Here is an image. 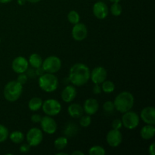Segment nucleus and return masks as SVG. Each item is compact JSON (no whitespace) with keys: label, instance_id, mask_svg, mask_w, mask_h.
<instances>
[{"label":"nucleus","instance_id":"nucleus-39","mask_svg":"<svg viewBox=\"0 0 155 155\" xmlns=\"http://www.w3.org/2000/svg\"><path fill=\"white\" fill-rule=\"evenodd\" d=\"M148 152L151 155H155V145L154 143H152L149 146V148H148Z\"/></svg>","mask_w":155,"mask_h":155},{"label":"nucleus","instance_id":"nucleus-28","mask_svg":"<svg viewBox=\"0 0 155 155\" xmlns=\"http://www.w3.org/2000/svg\"><path fill=\"white\" fill-rule=\"evenodd\" d=\"M105 153L104 148L100 145H95V146L91 147L89 151V154L90 155H104Z\"/></svg>","mask_w":155,"mask_h":155},{"label":"nucleus","instance_id":"nucleus-10","mask_svg":"<svg viewBox=\"0 0 155 155\" xmlns=\"http://www.w3.org/2000/svg\"><path fill=\"white\" fill-rule=\"evenodd\" d=\"M12 68L14 72L17 74H23L27 71L29 68V62L26 58L23 56H18L16 57L12 63Z\"/></svg>","mask_w":155,"mask_h":155},{"label":"nucleus","instance_id":"nucleus-31","mask_svg":"<svg viewBox=\"0 0 155 155\" xmlns=\"http://www.w3.org/2000/svg\"><path fill=\"white\" fill-rule=\"evenodd\" d=\"M103 110L105 113H113L115 110L114 104V102L111 101H107L103 104Z\"/></svg>","mask_w":155,"mask_h":155},{"label":"nucleus","instance_id":"nucleus-20","mask_svg":"<svg viewBox=\"0 0 155 155\" xmlns=\"http://www.w3.org/2000/svg\"><path fill=\"white\" fill-rule=\"evenodd\" d=\"M78 127L76 125V124L73 122H69L68 124H66L64 129V134L65 137L68 138H73L78 133Z\"/></svg>","mask_w":155,"mask_h":155},{"label":"nucleus","instance_id":"nucleus-35","mask_svg":"<svg viewBox=\"0 0 155 155\" xmlns=\"http://www.w3.org/2000/svg\"><path fill=\"white\" fill-rule=\"evenodd\" d=\"M41 119H42V117L41 115L38 114H34L31 116V121L34 124H39L40 123Z\"/></svg>","mask_w":155,"mask_h":155},{"label":"nucleus","instance_id":"nucleus-16","mask_svg":"<svg viewBox=\"0 0 155 155\" xmlns=\"http://www.w3.org/2000/svg\"><path fill=\"white\" fill-rule=\"evenodd\" d=\"M83 108L86 114L91 116V115L95 114L97 113L98 108H99V104L95 98H88L85 101Z\"/></svg>","mask_w":155,"mask_h":155},{"label":"nucleus","instance_id":"nucleus-41","mask_svg":"<svg viewBox=\"0 0 155 155\" xmlns=\"http://www.w3.org/2000/svg\"><path fill=\"white\" fill-rule=\"evenodd\" d=\"M18 4L19 5H24V4L26 3V0H18Z\"/></svg>","mask_w":155,"mask_h":155},{"label":"nucleus","instance_id":"nucleus-38","mask_svg":"<svg viewBox=\"0 0 155 155\" xmlns=\"http://www.w3.org/2000/svg\"><path fill=\"white\" fill-rule=\"evenodd\" d=\"M36 76H38V77H40V76H42V74H45V71L43 70V68H42V66L39 67V68H36Z\"/></svg>","mask_w":155,"mask_h":155},{"label":"nucleus","instance_id":"nucleus-13","mask_svg":"<svg viewBox=\"0 0 155 155\" xmlns=\"http://www.w3.org/2000/svg\"><path fill=\"white\" fill-rule=\"evenodd\" d=\"M107 144L112 148L119 146L123 141V135L118 130H110L106 136Z\"/></svg>","mask_w":155,"mask_h":155},{"label":"nucleus","instance_id":"nucleus-17","mask_svg":"<svg viewBox=\"0 0 155 155\" xmlns=\"http://www.w3.org/2000/svg\"><path fill=\"white\" fill-rule=\"evenodd\" d=\"M77 89L74 86H67L61 92V98L64 102L71 103L77 97Z\"/></svg>","mask_w":155,"mask_h":155},{"label":"nucleus","instance_id":"nucleus-29","mask_svg":"<svg viewBox=\"0 0 155 155\" xmlns=\"http://www.w3.org/2000/svg\"><path fill=\"white\" fill-rule=\"evenodd\" d=\"M9 136L8 130L2 124H0V143L7 140Z\"/></svg>","mask_w":155,"mask_h":155},{"label":"nucleus","instance_id":"nucleus-24","mask_svg":"<svg viewBox=\"0 0 155 155\" xmlns=\"http://www.w3.org/2000/svg\"><path fill=\"white\" fill-rule=\"evenodd\" d=\"M11 141L15 144H21L24 140V133L21 131H14L9 135Z\"/></svg>","mask_w":155,"mask_h":155},{"label":"nucleus","instance_id":"nucleus-22","mask_svg":"<svg viewBox=\"0 0 155 155\" xmlns=\"http://www.w3.org/2000/svg\"><path fill=\"white\" fill-rule=\"evenodd\" d=\"M42 100L39 97H33L29 101L28 107L31 111H37L42 107Z\"/></svg>","mask_w":155,"mask_h":155},{"label":"nucleus","instance_id":"nucleus-19","mask_svg":"<svg viewBox=\"0 0 155 155\" xmlns=\"http://www.w3.org/2000/svg\"><path fill=\"white\" fill-rule=\"evenodd\" d=\"M155 135V127L154 125L147 124L142 128L140 131V136L145 140H150L153 139Z\"/></svg>","mask_w":155,"mask_h":155},{"label":"nucleus","instance_id":"nucleus-14","mask_svg":"<svg viewBox=\"0 0 155 155\" xmlns=\"http://www.w3.org/2000/svg\"><path fill=\"white\" fill-rule=\"evenodd\" d=\"M92 12L95 17L98 19L102 20L107 18V15H108V7H107V4L104 2H97L93 5L92 7Z\"/></svg>","mask_w":155,"mask_h":155},{"label":"nucleus","instance_id":"nucleus-15","mask_svg":"<svg viewBox=\"0 0 155 155\" xmlns=\"http://www.w3.org/2000/svg\"><path fill=\"white\" fill-rule=\"evenodd\" d=\"M141 119L146 124H155V109L154 107H146L141 111Z\"/></svg>","mask_w":155,"mask_h":155},{"label":"nucleus","instance_id":"nucleus-6","mask_svg":"<svg viewBox=\"0 0 155 155\" xmlns=\"http://www.w3.org/2000/svg\"><path fill=\"white\" fill-rule=\"evenodd\" d=\"M42 110L48 116H56L61 110V104L58 100L49 98L42 102Z\"/></svg>","mask_w":155,"mask_h":155},{"label":"nucleus","instance_id":"nucleus-30","mask_svg":"<svg viewBox=\"0 0 155 155\" xmlns=\"http://www.w3.org/2000/svg\"><path fill=\"white\" fill-rule=\"evenodd\" d=\"M79 119H80V125L83 127H89L92 123V118H91L90 115H83Z\"/></svg>","mask_w":155,"mask_h":155},{"label":"nucleus","instance_id":"nucleus-2","mask_svg":"<svg viewBox=\"0 0 155 155\" xmlns=\"http://www.w3.org/2000/svg\"><path fill=\"white\" fill-rule=\"evenodd\" d=\"M134 101L135 98L133 94L127 91H124L117 95L114 101V104L117 111L124 114L133 108Z\"/></svg>","mask_w":155,"mask_h":155},{"label":"nucleus","instance_id":"nucleus-40","mask_svg":"<svg viewBox=\"0 0 155 155\" xmlns=\"http://www.w3.org/2000/svg\"><path fill=\"white\" fill-rule=\"evenodd\" d=\"M72 155H84V153L80 151H75L72 153Z\"/></svg>","mask_w":155,"mask_h":155},{"label":"nucleus","instance_id":"nucleus-11","mask_svg":"<svg viewBox=\"0 0 155 155\" xmlns=\"http://www.w3.org/2000/svg\"><path fill=\"white\" fill-rule=\"evenodd\" d=\"M87 35L88 29L84 24L79 22L74 24L72 29V37L74 40L78 42L84 40L87 37Z\"/></svg>","mask_w":155,"mask_h":155},{"label":"nucleus","instance_id":"nucleus-3","mask_svg":"<svg viewBox=\"0 0 155 155\" xmlns=\"http://www.w3.org/2000/svg\"><path fill=\"white\" fill-rule=\"evenodd\" d=\"M23 86L17 80H12L5 85L3 91L4 97L8 101L15 102L22 95Z\"/></svg>","mask_w":155,"mask_h":155},{"label":"nucleus","instance_id":"nucleus-33","mask_svg":"<svg viewBox=\"0 0 155 155\" xmlns=\"http://www.w3.org/2000/svg\"><path fill=\"white\" fill-rule=\"evenodd\" d=\"M111 127H112V129H114V130H119L120 129H121V127H123L122 120L120 119L114 120L113 122H112L111 124Z\"/></svg>","mask_w":155,"mask_h":155},{"label":"nucleus","instance_id":"nucleus-44","mask_svg":"<svg viewBox=\"0 0 155 155\" xmlns=\"http://www.w3.org/2000/svg\"><path fill=\"white\" fill-rule=\"evenodd\" d=\"M68 153H65V152H58L56 154V155H68Z\"/></svg>","mask_w":155,"mask_h":155},{"label":"nucleus","instance_id":"nucleus-9","mask_svg":"<svg viewBox=\"0 0 155 155\" xmlns=\"http://www.w3.org/2000/svg\"><path fill=\"white\" fill-rule=\"evenodd\" d=\"M40 126L42 131L48 135L54 134L57 131V123L51 116L47 115V116L42 117L40 121Z\"/></svg>","mask_w":155,"mask_h":155},{"label":"nucleus","instance_id":"nucleus-7","mask_svg":"<svg viewBox=\"0 0 155 155\" xmlns=\"http://www.w3.org/2000/svg\"><path fill=\"white\" fill-rule=\"evenodd\" d=\"M121 120L124 127L128 130H134L139 126L140 118L137 113L135 111H131L130 110L124 113Z\"/></svg>","mask_w":155,"mask_h":155},{"label":"nucleus","instance_id":"nucleus-26","mask_svg":"<svg viewBox=\"0 0 155 155\" xmlns=\"http://www.w3.org/2000/svg\"><path fill=\"white\" fill-rule=\"evenodd\" d=\"M68 20L71 24H77V23L80 22V15H79L78 12H77L76 11L74 10L71 11L68 15Z\"/></svg>","mask_w":155,"mask_h":155},{"label":"nucleus","instance_id":"nucleus-27","mask_svg":"<svg viewBox=\"0 0 155 155\" xmlns=\"http://www.w3.org/2000/svg\"><path fill=\"white\" fill-rule=\"evenodd\" d=\"M110 13L114 15V16L118 17L122 14L123 8L122 6L119 4V2H114L110 6Z\"/></svg>","mask_w":155,"mask_h":155},{"label":"nucleus","instance_id":"nucleus-4","mask_svg":"<svg viewBox=\"0 0 155 155\" xmlns=\"http://www.w3.org/2000/svg\"><path fill=\"white\" fill-rule=\"evenodd\" d=\"M58 80L54 74L45 73L39 78V86L45 92H54L58 87Z\"/></svg>","mask_w":155,"mask_h":155},{"label":"nucleus","instance_id":"nucleus-23","mask_svg":"<svg viewBox=\"0 0 155 155\" xmlns=\"http://www.w3.org/2000/svg\"><path fill=\"white\" fill-rule=\"evenodd\" d=\"M68 144V139L67 137L64 136H61V137H58L54 140V146L56 150L58 151H61L64 150L67 147Z\"/></svg>","mask_w":155,"mask_h":155},{"label":"nucleus","instance_id":"nucleus-5","mask_svg":"<svg viewBox=\"0 0 155 155\" xmlns=\"http://www.w3.org/2000/svg\"><path fill=\"white\" fill-rule=\"evenodd\" d=\"M42 68L45 73L55 74L58 72L61 68V61L57 56H48L42 61Z\"/></svg>","mask_w":155,"mask_h":155},{"label":"nucleus","instance_id":"nucleus-37","mask_svg":"<svg viewBox=\"0 0 155 155\" xmlns=\"http://www.w3.org/2000/svg\"><path fill=\"white\" fill-rule=\"evenodd\" d=\"M92 92L95 95H99L101 92V88L99 84H95V86L92 88Z\"/></svg>","mask_w":155,"mask_h":155},{"label":"nucleus","instance_id":"nucleus-12","mask_svg":"<svg viewBox=\"0 0 155 155\" xmlns=\"http://www.w3.org/2000/svg\"><path fill=\"white\" fill-rule=\"evenodd\" d=\"M107 71L103 67H96L90 73V79L94 84H101L107 79Z\"/></svg>","mask_w":155,"mask_h":155},{"label":"nucleus","instance_id":"nucleus-32","mask_svg":"<svg viewBox=\"0 0 155 155\" xmlns=\"http://www.w3.org/2000/svg\"><path fill=\"white\" fill-rule=\"evenodd\" d=\"M28 80V77L27 76V74H25L24 73L23 74H19L18 78H17V81L19 83H21V85H24Z\"/></svg>","mask_w":155,"mask_h":155},{"label":"nucleus","instance_id":"nucleus-25","mask_svg":"<svg viewBox=\"0 0 155 155\" xmlns=\"http://www.w3.org/2000/svg\"><path fill=\"white\" fill-rule=\"evenodd\" d=\"M101 91H103L105 93H111V92H113L114 91L115 85L113 82L105 80L101 83Z\"/></svg>","mask_w":155,"mask_h":155},{"label":"nucleus","instance_id":"nucleus-18","mask_svg":"<svg viewBox=\"0 0 155 155\" xmlns=\"http://www.w3.org/2000/svg\"><path fill=\"white\" fill-rule=\"evenodd\" d=\"M68 112L72 118H74V119H79L80 117L83 115L84 110H83V107L80 104L73 103V104H71L68 107Z\"/></svg>","mask_w":155,"mask_h":155},{"label":"nucleus","instance_id":"nucleus-45","mask_svg":"<svg viewBox=\"0 0 155 155\" xmlns=\"http://www.w3.org/2000/svg\"><path fill=\"white\" fill-rule=\"evenodd\" d=\"M109 1L111 2L112 3H114V2H120L121 0H109Z\"/></svg>","mask_w":155,"mask_h":155},{"label":"nucleus","instance_id":"nucleus-46","mask_svg":"<svg viewBox=\"0 0 155 155\" xmlns=\"http://www.w3.org/2000/svg\"><path fill=\"white\" fill-rule=\"evenodd\" d=\"M0 42H1V39H0Z\"/></svg>","mask_w":155,"mask_h":155},{"label":"nucleus","instance_id":"nucleus-43","mask_svg":"<svg viewBox=\"0 0 155 155\" xmlns=\"http://www.w3.org/2000/svg\"><path fill=\"white\" fill-rule=\"evenodd\" d=\"M26 1L29 2L30 3H38L39 2H40L41 0H26Z\"/></svg>","mask_w":155,"mask_h":155},{"label":"nucleus","instance_id":"nucleus-42","mask_svg":"<svg viewBox=\"0 0 155 155\" xmlns=\"http://www.w3.org/2000/svg\"><path fill=\"white\" fill-rule=\"evenodd\" d=\"M12 0H0V3L2 4H7V3L11 2Z\"/></svg>","mask_w":155,"mask_h":155},{"label":"nucleus","instance_id":"nucleus-8","mask_svg":"<svg viewBox=\"0 0 155 155\" xmlns=\"http://www.w3.org/2000/svg\"><path fill=\"white\" fill-rule=\"evenodd\" d=\"M26 139L27 141V143L31 147H36L42 142L43 139V134L40 129L37 127H33L31 128L27 133Z\"/></svg>","mask_w":155,"mask_h":155},{"label":"nucleus","instance_id":"nucleus-1","mask_svg":"<svg viewBox=\"0 0 155 155\" xmlns=\"http://www.w3.org/2000/svg\"><path fill=\"white\" fill-rule=\"evenodd\" d=\"M68 79L74 86H83L90 79V70L83 63L75 64L70 69Z\"/></svg>","mask_w":155,"mask_h":155},{"label":"nucleus","instance_id":"nucleus-34","mask_svg":"<svg viewBox=\"0 0 155 155\" xmlns=\"http://www.w3.org/2000/svg\"><path fill=\"white\" fill-rule=\"evenodd\" d=\"M30 145H29L28 143L27 144H22V145L20 146V152L21 153H24V154H25V153H27L30 151Z\"/></svg>","mask_w":155,"mask_h":155},{"label":"nucleus","instance_id":"nucleus-36","mask_svg":"<svg viewBox=\"0 0 155 155\" xmlns=\"http://www.w3.org/2000/svg\"><path fill=\"white\" fill-rule=\"evenodd\" d=\"M27 76L28 77H30V78H34V77H37L36 76V71H35L34 69H27Z\"/></svg>","mask_w":155,"mask_h":155},{"label":"nucleus","instance_id":"nucleus-21","mask_svg":"<svg viewBox=\"0 0 155 155\" xmlns=\"http://www.w3.org/2000/svg\"><path fill=\"white\" fill-rule=\"evenodd\" d=\"M42 61H42V57L39 54H36V53H33V54H30V57H29V64H30V66L34 68V69L42 66Z\"/></svg>","mask_w":155,"mask_h":155}]
</instances>
